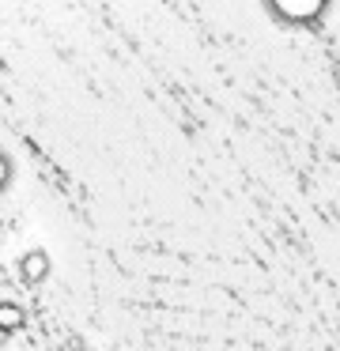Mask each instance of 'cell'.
<instances>
[{
    "mask_svg": "<svg viewBox=\"0 0 340 351\" xmlns=\"http://www.w3.org/2000/svg\"><path fill=\"white\" fill-rule=\"evenodd\" d=\"M19 276L27 283H42L45 276H49V257H45V250H30V253H23V261H19Z\"/></svg>",
    "mask_w": 340,
    "mask_h": 351,
    "instance_id": "6da1fadb",
    "label": "cell"
},
{
    "mask_svg": "<svg viewBox=\"0 0 340 351\" xmlns=\"http://www.w3.org/2000/svg\"><path fill=\"white\" fill-rule=\"evenodd\" d=\"M23 321L27 317H23V310L15 302H0V328H4V332H15Z\"/></svg>",
    "mask_w": 340,
    "mask_h": 351,
    "instance_id": "7a4b0ae2",
    "label": "cell"
},
{
    "mask_svg": "<svg viewBox=\"0 0 340 351\" xmlns=\"http://www.w3.org/2000/svg\"><path fill=\"white\" fill-rule=\"evenodd\" d=\"M8 178H12V162H8L4 155H0V189L8 185Z\"/></svg>",
    "mask_w": 340,
    "mask_h": 351,
    "instance_id": "3957f363",
    "label": "cell"
},
{
    "mask_svg": "<svg viewBox=\"0 0 340 351\" xmlns=\"http://www.w3.org/2000/svg\"><path fill=\"white\" fill-rule=\"evenodd\" d=\"M4 343H8V332H4V328H0V348H4Z\"/></svg>",
    "mask_w": 340,
    "mask_h": 351,
    "instance_id": "277c9868",
    "label": "cell"
}]
</instances>
